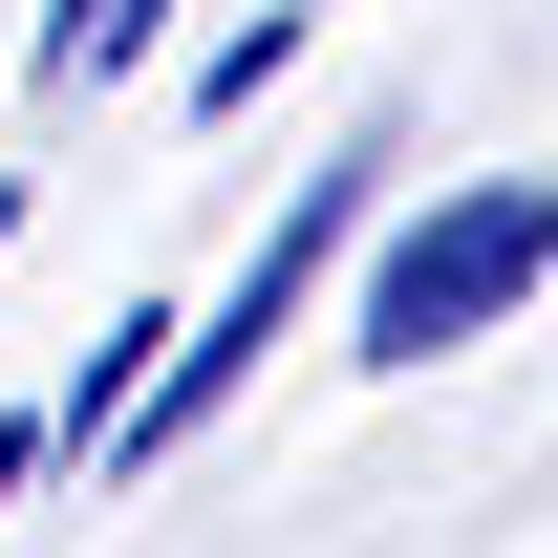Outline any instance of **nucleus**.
Listing matches in <instances>:
<instances>
[{
    "label": "nucleus",
    "mask_w": 558,
    "mask_h": 558,
    "mask_svg": "<svg viewBox=\"0 0 558 558\" xmlns=\"http://www.w3.org/2000/svg\"><path fill=\"white\" fill-rule=\"evenodd\" d=\"M558 279V172H451L429 215L365 236V365H451Z\"/></svg>",
    "instance_id": "nucleus-1"
},
{
    "label": "nucleus",
    "mask_w": 558,
    "mask_h": 558,
    "mask_svg": "<svg viewBox=\"0 0 558 558\" xmlns=\"http://www.w3.org/2000/svg\"><path fill=\"white\" fill-rule=\"evenodd\" d=\"M387 172H409V150L365 130V150H323V172H301V215H279L258 258H236V301H215V323H172V344H150V387H130V451H172V429L215 409V387H236V365L279 344V323H301V301H323V258H344L365 215H387ZM130 451H108V473H130Z\"/></svg>",
    "instance_id": "nucleus-2"
},
{
    "label": "nucleus",
    "mask_w": 558,
    "mask_h": 558,
    "mask_svg": "<svg viewBox=\"0 0 558 558\" xmlns=\"http://www.w3.org/2000/svg\"><path fill=\"white\" fill-rule=\"evenodd\" d=\"M172 44V0H44V86H130Z\"/></svg>",
    "instance_id": "nucleus-3"
},
{
    "label": "nucleus",
    "mask_w": 558,
    "mask_h": 558,
    "mask_svg": "<svg viewBox=\"0 0 558 558\" xmlns=\"http://www.w3.org/2000/svg\"><path fill=\"white\" fill-rule=\"evenodd\" d=\"M150 344H172V323H150V301H130V323L86 344V387H65V409H44V429H65V451H130V387H150Z\"/></svg>",
    "instance_id": "nucleus-4"
},
{
    "label": "nucleus",
    "mask_w": 558,
    "mask_h": 558,
    "mask_svg": "<svg viewBox=\"0 0 558 558\" xmlns=\"http://www.w3.org/2000/svg\"><path fill=\"white\" fill-rule=\"evenodd\" d=\"M44 451H65V429H0V515H22V473H44Z\"/></svg>",
    "instance_id": "nucleus-5"
}]
</instances>
